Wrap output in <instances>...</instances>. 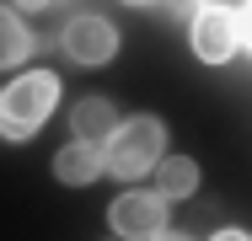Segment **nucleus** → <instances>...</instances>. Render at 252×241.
I'll return each mask as SVG.
<instances>
[{"instance_id": "6", "label": "nucleus", "mask_w": 252, "mask_h": 241, "mask_svg": "<svg viewBox=\"0 0 252 241\" xmlns=\"http://www.w3.org/2000/svg\"><path fill=\"white\" fill-rule=\"evenodd\" d=\"M54 177H59L64 188H86V182L107 177V155H102V145L97 140H70L59 155H54Z\"/></svg>"}, {"instance_id": "2", "label": "nucleus", "mask_w": 252, "mask_h": 241, "mask_svg": "<svg viewBox=\"0 0 252 241\" xmlns=\"http://www.w3.org/2000/svg\"><path fill=\"white\" fill-rule=\"evenodd\" d=\"M102 155H107V177H124V182L156 172V161L166 155V129H161V118H151V113L124 118V123L107 134Z\"/></svg>"}, {"instance_id": "13", "label": "nucleus", "mask_w": 252, "mask_h": 241, "mask_svg": "<svg viewBox=\"0 0 252 241\" xmlns=\"http://www.w3.org/2000/svg\"><path fill=\"white\" fill-rule=\"evenodd\" d=\"M151 241H188V236H183V231H156Z\"/></svg>"}, {"instance_id": "4", "label": "nucleus", "mask_w": 252, "mask_h": 241, "mask_svg": "<svg viewBox=\"0 0 252 241\" xmlns=\"http://www.w3.org/2000/svg\"><path fill=\"white\" fill-rule=\"evenodd\" d=\"M236 48H242L236 11H225V5H204V11H193V54H199L204 64H225Z\"/></svg>"}, {"instance_id": "12", "label": "nucleus", "mask_w": 252, "mask_h": 241, "mask_svg": "<svg viewBox=\"0 0 252 241\" xmlns=\"http://www.w3.org/2000/svg\"><path fill=\"white\" fill-rule=\"evenodd\" d=\"M172 11H177V16H193L199 5H193V0H172Z\"/></svg>"}, {"instance_id": "15", "label": "nucleus", "mask_w": 252, "mask_h": 241, "mask_svg": "<svg viewBox=\"0 0 252 241\" xmlns=\"http://www.w3.org/2000/svg\"><path fill=\"white\" fill-rule=\"evenodd\" d=\"M129 5H145V0H129Z\"/></svg>"}, {"instance_id": "8", "label": "nucleus", "mask_w": 252, "mask_h": 241, "mask_svg": "<svg viewBox=\"0 0 252 241\" xmlns=\"http://www.w3.org/2000/svg\"><path fill=\"white\" fill-rule=\"evenodd\" d=\"M193 188H199V166L188 155H161L156 161V193L161 198H188Z\"/></svg>"}, {"instance_id": "1", "label": "nucleus", "mask_w": 252, "mask_h": 241, "mask_svg": "<svg viewBox=\"0 0 252 241\" xmlns=\"http://www.w3.org/2000/svg\"><path fill=\"white\" fill-rule=\"evenodd\" d=\"M59 102V75L54 70H27L0 91V134L5 140H27L43 129V118Z\"/></svg>"}, {"instance_id": "7", "label": "nucleus", "mask_w": 252, "mask_h": 241, "mask_svg": "<svg viewBox=\"0 0 252 241\" xmlns=\"http://www.w3.org/2000/svg\"><path fill=\"white\" fill-rule=\"evenodd\" d=\"M118 123H124V118H118V107H113L107 96H81L75 113H70L75 140H97V145H107V134H113Z\"/></svg>"}, {"instance_id": "14", "label": "nucleus", "mask_w": 252, "mask_h": 241, "mask_svg": "<svg viewBox=\"0 0 252 241\" xmlns=\"http://www.w3.org/2000/svg\"><path fill=\"white\" fill-rule=\"evenodd\" d=\"M16 5H27V11H43V5H49V0H16Z\"/></svg>"}, {"instance_id": "10", "label": "nucleus", "mask_w": 252, "mask_h": 241, "mask_svg": "<svg viewBox=\"0 0 252 241\" xmlns=\"http://www.w3.org/2000/svg\"><path fill=\"white\" fill-rule=\"evenodd\" d=\"M236 32H242V48H252V0L236 11Z\"/></svg>"}, {"instance_id": "5", "label": "nucleus", "mask_w": 252, "mask_h": 241, "mask_svg": "<svg viewBox=\"0 0 252 241\" xmlns=\"http://www.w3.org/2000/svg\"><path fill=\"white\" fill-rule=\"evenodd\" d=\"M113 231L129 241V236H145L151 241L156 231H166V198L161 193H118L113 209H107Z\"/></svg>"}, {"instance_id": "9", "label": "nucleus", "mask_w": 252, "mask_h": 241, "mask_svg": "<svg viewBox=\"0 0 252 241\" xmlns=\"http://www.w3.org/2000/svg\"><path fill=\"white\" fill-rule=\"evenodd\" d=\"M27 54H32V38H27V27L16 22V11H5V5H0V70L22 64Z\"/></svg>"}, {"instance_id": "11", "label": "nucleus", "mask_w": 252, "mask_h": 241, "mask_svg": "<svg viewBox=\"0 0 252 241\" xmlns=\"http://www.w3.org/2000/svg\"><path fill=\"white\" fill-rule=\"evenodd\" d=\"M209 241H252V236H247V231H215Z\"/></svg>"}, {"instance_id": "3", "label": "nucleus", "mask_w": 252, "mask_h": 241, "mask_svg": "<svg viewBox=\"0 0 252 241\" xmlns=\"http://www.w3.org/2000/svg\"><path fill=\"white\" fill-rule=\"evenodd\" d=\"M59 48L75 59V64H107L113 54H118V32H113V22L107 16H70L64 22V32H59Z\"/></svg>"}]
</instances>
